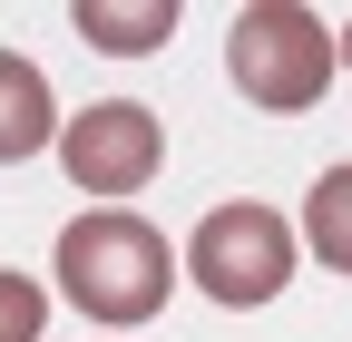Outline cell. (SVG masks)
<instances>
[{"label":"cell","instance_id":"6da1fadb","mask_svg":"<svg viewBox=\"0 0 352 342\" xmlns=\"http://www.w3.org/2000/svg\"><path fill=\"white\" fill-rule=\"evenodd\" d=\"M50 274H59V293H69V313L127 332V323H157V313H166V293H176V244L138 216V205H88L78 225H59Z\"/></svg>","mask_w":352,"mask_h":342},{"label":"cell","instance_id":"7a4b0ae2","mask_svg":"<svg viewBox=\"0 0 352 342\" xmlns=\"http://www.w3.org/2000/svg\"><path fill=\"white\" fill-rule=\"evenodd\" d=\"M333 69H342L333 30H323V10H303V0H245L235 30H226V78L264 117H303L333 89Z\"/></svg>","mask_w":352,"mask_h":342},{"label":"cell","instance_id":"3957f363","mask_svg":"<svg viewBox=\"0 0 352 342\" xmlns=\"http://www.w3.org/2000/svg\"><path fill=\"white\" fill-rule=\"evenodd\" d=\"M294 264H303V235L274 216V205H254V196L206 205L196 235H186V284L206 293V304H226V313H264L294 284Z\"/></svg>","mask_w":352,"mask_h":342},{"label":"cell","instance_id":"277c9868","mask_svg":"<svg viewBox=\"0 0 352 342\" xmlns=\"http://www.w3.org/2000/svg\"><path fill=\"white\" fill-rule=\"evenodd\" d=\"M59 166H69V186L88 205H127V196L157 186L166 127H157L147 98H88L78 117H59Z\"/></svg>","mask_w":352,"mask_h":342},{"label":"cell","instance_id":"5b68a950","mask_svg":"<svg viewBox=\"0 0 352 342\" xmlns=\"http://www.w3.org/2000/svg\"><path fill=\"white\" fill-rule=\"evenodd\" d=\"M59 147V89L30 49H0V166Z\"/></svg>","mask_w":352,"mask_h":342},{"label":"cell","instance_id":"8992f818","mask_svg":"<svg viewBox=\"0 0 352 342\" xmlns=\"http://www.w3.org/2000/svg\"><path fill=\"white\" fill-rule=\"evenodd\" d=\"M176 20H186V0H69V30H78L98 59H147V49H166Z\"/></svg>","mask_w":352,"mask_h":342},{"label":"cell","instance_id":"52a82bcc","mask_svg":"<svg viewBox=\"0 0 352 342\" xmlns=\"http://www.w3.org/2000/svg\"><path fill=\"white\" fill-rule=\"evenodd\" d=\"M294 235H303V254H314V264L352 274V157L314 176V196H303V225H294Z\"/></svg>","mask_w":352,"mask_h":342},{"label":"cell","instance_id":"ba28073f","mask_svg":"<svg viewBox=\"0 0 352 342\" xmlns=\"http://www.w3.org/2000/svg\"><path fill=\"white\" fill-rule=\"evenodd\" d=\"M39 323H50V293L20 264H0V342H39Z\"/></svg>","mask_w":352,"mask_h":342},{"label":"cell","instance_id":"9c48e42d","mask_svg":"<svg viewBox=\"0 0 352 342\" xmlns=\"http://www.w3.org/2000/svg\"><path fill=\"white\" fill-rule=\"evenodd\" d=\"M333 59H342V69H352V20H342V30H333Z\"/></svg>","mask_w":352,"mask_h":342}]
</instances>
